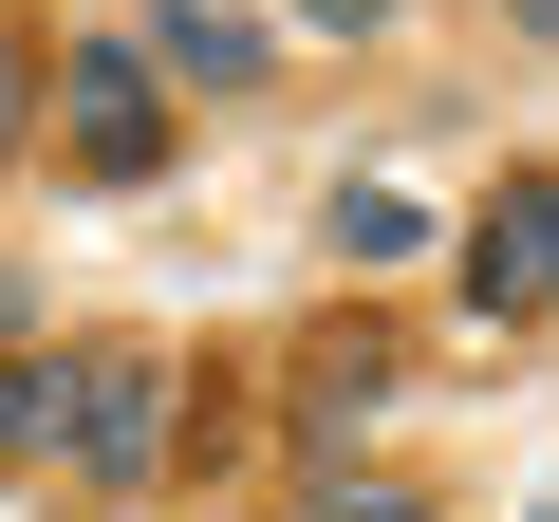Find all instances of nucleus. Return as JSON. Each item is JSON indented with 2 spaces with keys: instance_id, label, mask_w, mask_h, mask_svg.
Returning a JSON list of instances; mask_svg holds the SVG:
<instances>
[{
  "instance_id": "11",
  "label": "nucleus",
  "mask_w": 559,
  "mask_h": 522,
  "mask_svg": "<svg viewBox=\"0 0 559 522\" xmlns=\"http://www.w3.org/2000/svg\"><path fill=\"white\" fill-rule=\"evenodd\" d=\"M503 38H540V57H559V0H503Z\"/></svg>"
},
{
  "instance_id": "2",
  "label": "nucleus",
  "mask_w": 559,
  "mask_h": 522,
  "mask_svg": "<svg viewBox=\"0 0 559 522\" xmlns=\"http://www.w3.org/2000/svg\"><path fill=\"white\" fill-rule=\"evenodd\" d=\"M168 411H187V373H168V355H131V336H94V355H75V429H57V466H94L112 503H131V485H168Z\"/></svg>"
},
{
  "instance_id": "8",
  "label": "nucleus",
  "mask_w": 559,
  "mask_h": 522,
  "mask_svg": "<svg viewBox=\"0 0 559 522\" xmlns=\"http://www.w3.org/2000/svg\"><path fill=\"white\" fill-rule=\"evenodd\" d=\"M299 522H448V503H429V485H392V466H318V485H299Z\"/></svg>"
},
{
  "instance_id": "3",
  "label": "nucleus",
  "mask_w": 559,
  "mask_h": 522,
  "mask_svg": "<svg viewBox=\"0 0 559 522\" xmlns=\"http://www.w3.org/2000/svg\"><path fill=\"white\" fill-rule=\"evenodd\" d=\"M466 318H559V150L485 187V224H466Z\"/></svg>"
},
{
  "instance_id": "6",
  "label": "nucleus",
  "mask_w": 559,
  "mask_h": 522,
  "mask_svg": "<svg viewBox=\"0 0 559 522\" xmlns=\"http://www.w3.org/2000/svg\"><path fill=\"white\" fill-rule=\"evenodd\" d=\"M318 224H336V261H355V281H392V261H429V205H411V187H336Z\"/></svg>"
},
{
  "instance_id": "7",
  "label": "nucleus",
  "mask_w": 559,
  "mask_h": 522,
  "mask_svg": "<svg viewBox=\"0 0 559 522\" xmlns=\"http://www.w3.org/2000/svg\"><path fill=\"white\" fill-rule=\"evenodd\" d=\"M75 429V355H0V448H57Z\"/></svg>"
},
{
  "instance_id": "9",
  "label": "nucleus",
  "mask_w": 559,
  "mask_h": 522,
  "mask_svg": "<svg viewBox=\"0 0 559 522\" xmlns=\"http://www.w3.org/2000/svg\"><path fill=\"white\" fill-rule=\"evenodd\" d=\"M38 94H57V57H38L20 20H0V168H20V150H38Z\"/></svg>"
},
{
  "instance_id": "5",
  "label": "nucleus",
  "mask_w": 559,
  "mask_h": 522,
  "mask_svg": "<svg viewBox=\"0 0 559 522\" xmlns=\"http://www.w3.org/2000/svg\"><path fill=\"white\" fill-rule=\"evenodd\" d=\"M392 373H411V355H392L373 318H336V336H299V373H280V429H299V448H355V429L392 411Z\"/></svg>"
},
{
  "instance_id": "10",
  "label": "nucleus",
  "mask_w": 559,
  "mask_h": 522,
  "mask_svg": "<svg viewBox=\"0 0 559 522\" xmlns=\"http://www.w3.org/2000/svg\"><path fill=\"white\" fill-rule=\"evenodd\" d=\"M299 20H318V38H373V20H392V0H299Z\"/></svg>"
},
{
  "instance_id": "1",
  "label": "nucleus",
  "mask_w": 559,
  "mask_h": 522,
  "mask_svg": "<svg viewBox=\"0 0 559 522\" xmlns=\"http://www.w3.org/2000/svg\"><path fill=\"white\" fill-rule=\"evenodd\" d=\"M168 131H187V94L150 75V38H57V150H75V187H150Z\"/></svg>"
},
{
  "instance_id": "4",
  "label": "nucleus",
  "mask_w": 559,
  "mask_h": 522,
  "mask_svg": "<svg viewBox=\"0 0 559 522\" xmlns=\"http://www.w3.org/2000/svg\"><path fill=\"white\" fill-rule=\"evenodd\" d=\"M131 38H150L168 94H261V75H280V20H261V0H150Z\"/></svg>"
}]
</instances>
